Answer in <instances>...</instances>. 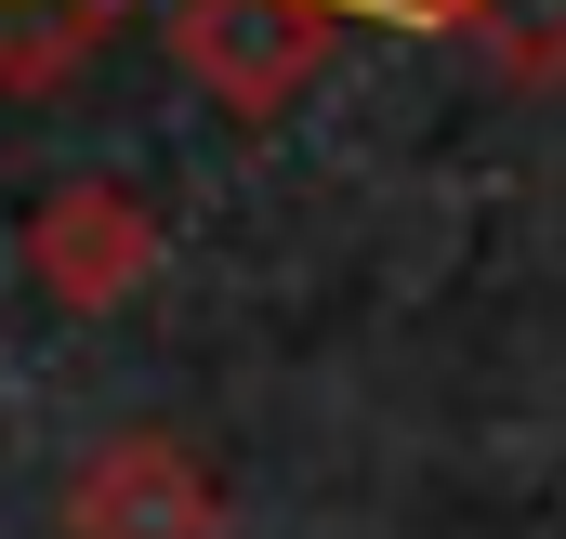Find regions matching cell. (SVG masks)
<instances>
[{"label": "cell", "mask_w": 566, "mask_h": 539, "mask_svg": "<svg viewBox=\"0 0 566 539\" xmlns=\"http://www.w3.org/2000/svg\"><path fill=\"white\" fill-rule=\"evenodd\" d=\"M329 27H343V0H171L185 80H198L211 106H238V119H277L290 93L316 80Z\"/></svg>", "instance_id": "6da1fadb"}, {"label": "cell", "mask_w": 566, "mask_h": 539, "mask_svg": "<svg viewBox=\"0 0 566 539\" xmlns=\"http://www.w3.org/2000/svg\"><path fill=\"white\" fill-rule=\"evenodd\" d=\"M119 13H133V0H0V80H13V93H53Z\"/></svg>", "instance_id": "277c9868"}, {"label": "cell", "mask_w": 566, "mask_h": 539, "mask_svg": "<svg viewBox=\"0 0 566 539\" xmlns=\"http://www.w3.org/2000/svg\"><path fill=\"white\" fill-rule=\"evenodd\" d=\"M27 264L53 303H80V316H106V303H133L145 264H158V224H145L133 184H53L40 211H27Z\"/></svg>", "instance_id": "3957f363"}, {"label": "cell", "mask_w": 566, "mask_h": 539, "mask_svg": "<svg viewBox=\"0 0 566 539\" xmlns=\"http://www.w3.org/2000/svg\"><path fill=\"white\" fill-rule=\"evenodd\" d=\"M66 539H224V487L185 434H106L66 474Z\"/></svg>", "instance_id": "7a4b0ae2"}, {"label": "cell", "mask_w": 566, "mask_h": 539, "mask_svg": "<svg viewBox=\"0 0 566 539\" xmlns=\"http://www.w3.org/2000/svg\"><path fill=\"white\" fill-rule=\"evenodd\" d=\"M448 27H474L514 80H566V0H434Z\"/></svg>", "instance_id": "5b68a950"}]
</instances>
